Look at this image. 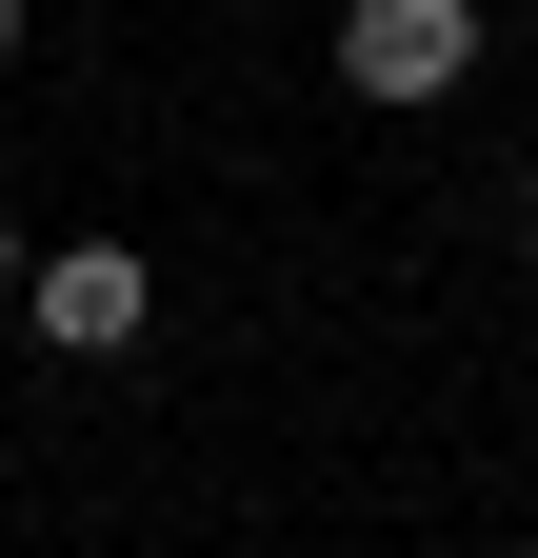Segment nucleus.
<instances>
[{
    "label": "nucleus",
    "instance_id": "nucleus-1",
    "mask_svg": "<svg viewBox=\"0 0 538 558\" xmlns=\"http://www.w3.org/2000/svg\"><path fill=\"white\" fill-rule=\"evenodd\" d=\"M340 81H359L379 120L458 100V81H479V0H340Z\"/></svg>",
    "mask_w": 538,
    "mask_h": 558
},
{
    "label": "nucleus",
    "instance_id": "nucleus-2",
    "mask_svg": "<svg viewBox=\"0 0 538 558\" xmlns=\"http://www.w3.org/2000/svg\"><path fill=\"white\" fill-rule=\"evenodd\" d=\"M21 319L60 339V360H120V339L160 319V259H140V240H40V259H21Z\"/></svg>",
    "mask_w": 538,
    "mask_h": 558
},
{
    "label": "nucleus",
    "instance_id": "nucleus-3",
    "mask_svg": "<svg viewBox=\"0 0 538 558\" xmlns=\"http://www.w3.org/2000/svg\"><path fill=\"white\" fill-rule=\"evenodd\" d=\"M21 259H40V240H21V199H0V300H21Z\"/></svg>",
    "mask_w": 538,
    "mask_h": 558
},
{
    "label": "nucleus",
    "instance_id": "nucleus-4",
    "mask_svg": "<svg viewBox=\"0 0 538 558\" xmlns=\"http://www.w3.org/2000/svg\"><path fill=\"white\" fill-rule=\"evenodd\" d=\"M0 60H21V0H0Z\"/></svg>",
    "mask_w": 538,
    "mask_h": 558
},
{
    "label": "nucleus",
    "instance_id": "nucleus-5",
    "mask_svg": "<svg viewBox=\"0 0 538 558\" xmlns=\"http://www.w3.org/2000/svg\"><path fill=\"white\" fill-rule=\"evenodd\" d=\"M518 220H538V180H518Z\"/></svg>",
    "mask_w": 538,
    "mask_h": 558
}]
</instances>
